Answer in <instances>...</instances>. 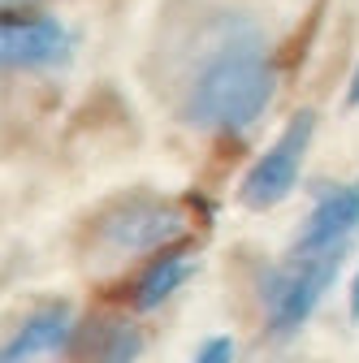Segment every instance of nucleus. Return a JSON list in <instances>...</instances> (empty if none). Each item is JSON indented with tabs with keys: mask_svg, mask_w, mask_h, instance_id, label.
Here are the masks:
<instances>
[{
	"mask_svg": "<svg viewBox=\"0 0 359 363\" xmlns=\"http://www.w3.org/2000/svg\"><path fill=\"white\" fill-rule=\"evenodd\" d=\"M160 91L195 134L247 139L277 100V57L268 30L238 9H212L160 48Z\"/></svg>",
	"mask_w": 359,
	"mask_h": 363,
	"instance_id": "f257e3e1",
	"label": "nucleus"
},
{
	"mask_svg": "<svg viewBox=\"0 0 359 363\" xmlns=\"http://www.w3.org/2000/svg\"><path fill=\"white\" fill-rule=\"evenodd\" d=\"M346 251H286L282 264H273L260 281V307L264 325L277 342L294 337L311 315H316L321 298L338 281Z\"/></svg>",
	"mask_w": 359,
	"mask_h": 363,
	"instance_id": "f03ea898",
	"label": "nucleus"
},
{
	"mask_svg": "<svg viewBox=\"0 0 359 363\" xmlns=\"http://www.w3.org/2000/svg\"><path fill=\"white\" fill-rule=\"evenodd\" d=\"M191 234L187 212L160 195H121L96 216V242L109 255H156Z\"/></svg>",
	"mask_w": 359,
	"mask_h": 363,
	"instance_id": "7ed1b4c3",
	"label": "nucleus"
},
{
	"mask_svg": "<svg viewBox=\"0 0 359 363\" xmlns=\"http://www.w3.org/2000/svg\"><path fill=\"white\" fill-rule=\"evenodd\" d=\"M311 134H316V113L303 108L299 117L286 121V130L268 143L251 169L243 173V186H238V199L251 208V212H268L294 195L299 186V173H303V156L311 147Z\"/></svg>",
	"mask_w": 359,
	"mask_h": 363,
	"instance_id": "20e7f679",
	"label": "nucleus"
},
{
	"mask_svg": "<svg viewBox=\"0 0 359 363\" xmlns=\"http://www.w3.org/2000/svg\"><path fill=\"white\" fill-rule=\"evenodd\" d=\"M0 48L13 74H53L74 61L78 39L53 13H18L9 9L0 22Z\"/></svg>",
	"mask_w": 359,
	"mask_h": 363,
	"instance_id": "39448f33",
	"label": "nucleus"
},
{
	"mask_svg": "<svg viewBox=\"0 0 359 363\" xmlns=\"http://www.w3.org/2000/svg\"><path fill=\"white\" fill-rule=\"evenodd\" d=\"M355 234H359V186L355 182H329L311 195V208L290 251H346Z\"/></svg>",
	"mask_w": 359,
	"mask_h": 363,
	"instance_id": "423d86ee",
	"label": "nucleus"
},
{
	"mask_svg": "<svg viewBox=\"0 0 359 363\" xmlns=\"http://www.w3.org/2000/svg\"><path fill=\"white\" fill-rule=\"evenodd\" d=\"M78 320L70 303H39L26 311L5 342V363H48L78 342Z\"/></svg>",
	"mask_w": 359,
	"mask_h": 363,
	"instance_id": "0eeeda50",
	"label": "nucleus"
},
{
	"mask_svg": "<svg viewBox=\"0 0 359 363\" xmlns=\"http://www.w3.org/2000/svg\"><path fill=\"white\" fill-rule=\"evenodd\" d=\"M195 268H199V259H195L191 247H165V251H156L143 264V272L134 277V286H130L134 311H156V307H165L177 290L195 277Z\"/></svg>",
	"mask_w": 359,
	"mask_h": 363,
	"instance_id": "6e6552de",
	"label": "nucleus"
},
{
	"mask_svg": "<svg viewBox=\"0 0 359 363\" xmlns=\"http://www.w3.org/2000/svg\"><path fill=\"white\" fill-rule=\"evenodd\" d=\"M78 350L87 363H134L143 354V333L126 315H100L78 329Z\"/></svg>",
	"mask_w": 359,
	"mask_h": 363,
	"instance_id": "1a4fd4ad",
	"label": "nucleus"
},
{
	"mask_svg": "<svg viewBox=\"0 0 359 363\" xmlns=\"http://www.w3.org/2000/svg\"><path fill=\"white\" fill-rule=\"evenodd\" d=\"M191 363H234V337H208L199 350H195V359Z\"/></svg>",
	"mask_w": 359,
	"mask_h": 363,
	"instance_id": "9d476101",
	"label": "nucleus"
},
{
	"mask_svg": "<svg viewBox=\"0 0 359 363\" xmlns=\"http://www.w3.org/2000/svg\"><path fill=\"white\" fill-rule=\"evenodd\" d=\"M346 307H350V320L359 325V268H355V277H350V290H346Z\"/></svg>",
	"mask_w": 359,
	"mask_h": 363,
	"instance_id": "9b49d317",
	"label": "nucleus"
},
{
	"mask_svg": "<svg viewBox=\"0 0 359 363\" xmlns=\"http://www.w3.org/2000/svg\"><path fill=\"white\" fill-rule=\"evenodd\" d=\"M346 104L359 108V65H355V74H350V82H346Z\"/></svg>",
	"mask_w": 359,
	"mask_h": 363,
	"instance_id": "f8f14e48",
	"label": "nucleus"
},
{
	"mask_svg": "<svg viewBox=\"0 0 359 363\" xmlns=\"http://www.w3.org/2000/svg\"><path fill=\"white\" fill-rule=\"evenodd\" d=\"M18 5H35V0H5V9H18Z\"/></svg>",
	"mask_w": 359,
	"mask_h": 363,
	"instance_id": "ddd939ff",
	"label": "nucleus"
}]
</instances>
